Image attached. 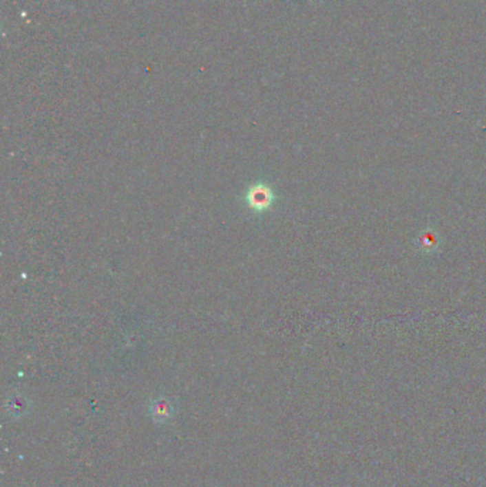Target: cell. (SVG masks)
Listing matches in <instances>:
<instances>
[{"label": "cell", "mask_w": 486, "mask_h": 487, "mask_svg": "<svg viewBox=\"0 0 486 487\" xmlns=\"http://www.w3.org/2000/svg\"><path fill=\"white\" fill-rule=\"evenodd\" d=\"M274 201L273 190L266 184H255L247 193L249 207L254 211H264L271 207Z\"/></svg>", "instance_id": "6da1fadb"}, {"label": "cell", "mask_w": 486, "mask_h": 487, "mask_svg": "<svg viewBox=\"0 0 486 487\" xmlns=\"http://www.w3.org/2000/svg\"><path fill=\"white\" fill-rule=\"evenodd\" d=\"M151 415L157 422H163L171 416V406L165 399H157L151 404Z\"/></svg>", "instance_id": "7a4b0ae2"}]
</instances>
